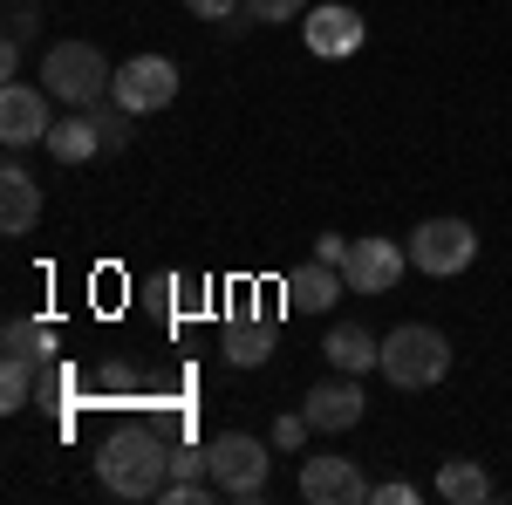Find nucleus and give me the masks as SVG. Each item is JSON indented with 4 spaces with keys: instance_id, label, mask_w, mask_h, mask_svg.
<instances>
[{
    "instance_id": "412c9836",
    "label": "nucleus",
    "mask_w": 512,
    "mask_h": 505,
    "mask_svg": "<svg viewBox=\"0 0 512 505\" xmlns=\"http://www.w3.org/2000/svg\"><path fill=\"white\" fill-rule=\"evenodd\" d=\"M246 14H253L260 28H274V21H301L308 0H246Z\"/></svg>"
},
{
    "instance_id": "f3484780",
    "label": "nucleus",
    "mask_w": 512,
    "mask_h": 505,
    "mask_svg": "<svg viewBox=\"0 0 512 505\" xmlns=\"http://www.w3.org/2000/svg\"><path fill=\"white\" fill-rule=\"evenodd\" d=\"M0 355L55 362V328H48V321H28V314H14V321H7V335H0Z\"/></svg>"
},
{
    "instance_id": "393cba45",
    "label": "nucleus",
    "mask_w": 512,
    "mask_h": 505,
    "mask_svg": "<svg viewBox=\"0 0 512 505\" xmlns=\"http://www.w3.org/2000/svg\"><path fill=\"white\" fill-rule=\"evenodd\" d=\"M198 21H233V14H246V0H185Z\"/></svg>"
},
{
    "instance_id": "5701e85b",
    "label": "nucleus",
    "mask_w": 512,
    "mask_h": 505,
    "mask_svg": "<svg viewBox=\"0 0 512 505\" xmlns=\"http://www.w3.org/2000/svg\"><path fill=\"white\" fill-rule=\"evenodd\" d=\"M35 35V7H7V48H28Z\"/></svg>"
},
{
    "instance_id": "aec40b11",
    "label": "nucleus",
    "mask_w": 512,
    "mask_h": 505,
    "mask_svg": "<svg viewBox=\"0 0 512 505\" xmlns=\"http://www.w3.org/2000/svg\"><path fill=\"white\" fill-rule=\"evenodd\" d=\"M212 499H219L212 478H171V485L158 492V505H212Z\"/></svg>"
},
{
    "instance_id": "bb28decb",
    "label": "nucleus",
    "mask_w": 512,
    "mask_h": 505,
    "mask_svg": "<svg viewBox=\"0 0 512 505\" xmlns=\"http://www.w3.org/2000/svg\"><path fill=\"white\" fill-rule=\"evenodd\" d=\"M96 389H137V369L130 362H103L96 369Z\"/></svg>"
},
{
    "instance_id": "6e6552de",
    "label": "nucleus",
    "mask_w": 512,
    "mask_h": 505,
    "mask_svg": "<svg viewBox=\"0 0 512 505\" xmlns=\"http://www.w3.org/2000/svg\"><path fill=\"white\" fill-rule=\"evenodd\" d=\"M369 478H362V465L355 458H342V451H315V458H301V499L315 505H369Z\"/></svg>"
},
{
    "instance_id": "2eb2a0df",
    "label": "nucleus",
    "mask_w": 512,
    "mask_h": 505,
    "mask_svg": "<svg viewBox=\"0 0 512 505\" xmlns=\"http://www.w3.org/2000/svg\"><path fill=\"white\" fill-rule=\"evenodd\" d=\"M321 355H328L335 369H349V376H369V369L383 362V342H376L369 328H355V321H335L328 342H321Z\"/></svg>"
},
{
    "instance_id": "a211bd4d",
    "label": "nucleus",
    "mask_w": 512,
    "mask_h": 505,
    "mask_svg": "<svg viewBox=\"0 0 512 505\" xmlns=\"http://www.w3.org/2000/svg\"><path fill=\"white\" fill-rule=\"evenodd\" d=\"M267 355H274V328L267 321H233L226 328V362L233 369H260Z\"/></svg>"
},
{
    "instance_id": "f257e3e1",
    "label": "nucleus",
    "mask_w": 512,
    "mask_h": 505,
    "mask_svg": "<svg viewBox=\"0 0 512 505\" xmlns=\"http://www.w3.org/2000/svg\"><path fill=\"white\" fill-rule=\"evenodd\" d=\"M96 485L110 492V499H158L164 485H171V444H164V430L151 424H123L103 437V451H96Z\"/></svg>"
},
{
    "instance_id": "0eeeda50",
    "label": "nucleus",
    "mask_w": 512,
    "mask_h": 505,
    "mask_svg": "<svg viewBox=\"0 0 512 505\" xmlns=\"http://www.w3.org/2000/svg\"><path fill=\"white\" fill-rule=\"evenodd\" d=\"M55 96L35 89V82H7L0 89V144L7 151H28V144H48V130H55V110H48Z\"/></svg>"
},
{
    "instance_id": "1a4fd4ad",
    "label": "nucleus",
    "mask_w": 512,
    "mask_h": 505,
    "mask_svg": "<svg viewBox=\"0 0 512 505\" xmlns=\"http://www.w3.org/2000/svg\"><path fill=\"white\" fill-rule=\"evenodd\" d=\"M410 273V246H396V239H355L349 260H342V280H349V294H390L396 280Z\"/></svg>"
},
{
    "instance_id": "4468645a",
    "label": "nucleus",
    "mask_w": 512,
    "mask_h": 505,
    "mask_svg": "<svg viewBox=\"0 0 512 505\" xmlns=\"http://www.w3.org/2000/svg\"><path fill=\"white\" fill-rule=\"evenodd\" d=\"M96 151H103V123H96V110L55 117V130H48V157H55V164H89Z\"/></svg>"
},
{
    "instance_id": "dca6fc26",
    "label": "nucleus",
    "mask_w": 512,
    "mask_h": 505,
    "mask_svg": "<svg viewBox=\"0 0 512 505\" xmlns=\"http://www.w3.org/2000/svg\"><path fill=\"white\" fill-rule=\"evenodd\" d=\"M437 499L485 505V499H492V471L478 465V458H444V465H437Z\"/></svg>"
},
{
    "instance_id": "20e7f679",
    "label": "nucleus",
    "mask_w": 512,
    "mask_h": 505,
    "mask_svg": "<svg viewBox=\"0 0 512 505\" xmlns=\"http://www.w3.org/2000/svg\"><path fill=\"white\" fill-rule=\"evenodd\" d=\"M205 471H212L219 499H239V505L267 499V444L246 437V430H219L205 444Z\"/></svg>"
},
{
    "instance_id": "39448f33",
    "label": "nucleus",
    "mask_w": 512,
    "mask_h": 505,
    "mask_svg": "<svg viewBox=\"0 0 512 505\" xmlns=\"http://www.w3.org/2000/svg\"><path fill=\"white\" fill-rule=\"evenodd\" d=\"M472 260H478V233L465 219H424L410 233V267L431 273V280H458Z\"/></svg>"
},
{
    "instance_id": "6ab92c4d",
    "label": "nucleus",
    "mask_w": 512,
    "mask_h": 505,
    "mask_svg": "<svg viewBox=\"0 0 512 505\" xmlns=\"http://www.w3.org/2000/svg\"><path fill=\"white\" fill-rule=\"evenodd\" d=\"M35 369L41 362H28V355H0V410L7 417L35 403Z\"/></svg>"
},
{
    "instance_id": "f8f14e48",
    "label": "nucleus",
    "mask_w": 512,
    "mask_h": 505,
    "mask_svg": "<svg viewBox=\"0 0 512 505\" xmlns=\"http://www.w3.org/2000/svg\"><path fill=\"white\" fill-rule=\"evenodd\" d=\"M342 294H349V280H342V267H328V260H308V267H294L280 280L287 314H328Z\"/></svg>"
},
{
    "instance_id": "9d476101",
    "label": "nucleus",
    "mask_w": 512,
    "mask_h": 505,
    "mask_svg": "<svg viewBox=\"0 0 512 505\" xmlns=\"http://www.w3.org/2000/svg\"><path fill=\"white\" fill-rule=\"evenodd\" d=\"M362 35H369V21L355 7H342V0L301 14V41H308V55H321V62H349L355 48H362Z\"/></svg>"
},
{
    "instance_id": "ddd939ff",
    "label": "nucleus",
    "mask_w": 512,
    "mask_h": 505,
    "mask_svg": "<svg viewBox=\"0 0 512 505\" xmlns=\"http://www.w3.org/2000/svg\"><path fill=\"white\" fill-rule=\"evenodd\" d=\"M35 226H41V185L21 164H7L0 171V233L21 239V233H35Z\"/></svg>"
},
{
    "instance_id": "b1692460",
    "label": "nucleus",
    "mask_w": 512,
    "mask_h": 505,
    "mask_svg": "<svg viewBox=\"0 0 512 505\" xmlns=\"http://www.w3.org/2000/svg\"><path fill=\"white\" fill-rule=\"evenodd\" d=\"M369 505H417V485H403V478H383V485L369 492Z\"/></svg>"
},
{
    "instance_id": "7ed1b4c3",
    "label": "nucleus",
    "mask_w": 512,
    "mask_h": 505,
    "mask_svg": "<svg viewBox=\"0 0 512 505\" xmlns=\"http://www.w3.org/2000/svg\"><path fill=\"white\" fill-rule=\"evenodd\" d=\"M396 389H437L451 376V335L431 321H403L383 335V362H376Z\"/></svg>"
},
{
    "instance_id": "f03ea898",
    "label": "nucleus",
    "mask_w": 512,
    "mask_h": 505,
    "mask_svg": "<svg viewBox=\"0 0 512 505\" xmlns=\"http://www.w3.org/2000/svg\"><path fill=\"white\" fill-rule=\"evenodd\" d=\"M110 82H117V69H110V55L96 41H55L41 55V89L55 103H69V110H96L110 96Z\"/></svg>"
},
{
    "instance_id": "cd10ccee",
    "label": "nucleus",
    "mask_w": 512,
    "mask_h": 505,
    "mask_svg": "<svg viewBox=\"0 0 512 505\" xmlns=\"http://www.w3.org/2000/svg\"><path fill=\"white\" fill-rule=\"evenodd\" d=\"M349 246H355V239H342V233H321V239H315V260L342 267V260H349Z\"/></svg>"
},
{
    "instance_id": "4be33fe9",
    "label": "nucleus",
    "mask_w": 512,
    "mask_h": 505,
    "mask_svg": "<svg viewBox=\"0 0 512 505\" xmlns=\"http://www.w3.org/2000/svg\"><path fill=\"white\" fill-rule=\"evenodd\" d=\"M308 410H301V417H280L274 424V437H267V444H274V451H308Z\"/></svg>"
},
{
    "instance_id": "a878e982",
    "label": "nucleus",
    "mask_w": 512,
    "mask_h": 505,
    "mask_svg": "<svg viewBox=\"0 0 512 505\" xmlns=\"http://www.w3.org/2000/svg\"><path fill=\"white\" fill-rule=\"evenodd\" d=\"M171 478H212V471H205V451H192V444L171 451Z\"/></svg>"
},
{
    "instance_id": "9b49d317",
    "label": "nucleus",
    "mask_w": 512,
    "mask_h": 505,
    "mask_svg": "<svg viewBox=\"0 0 512 505\" xmlns=\"http://www.w3.org/2000/svg\"><path fill=\"white\" fill-rule=\"evenodd\" d=\"M301 410H308V424H315V430L342 437V430H355V424H362L369 396H362V383H355L349 369H342L335 383H315V389H308V403H301Z\"/></svg>"
},
{
    "instance_id": "423d86ee",
    "label": "nucleus",
    "mask_w": 512,
    "mask_h": 505,
    "mask_svg": "<svg viewBox=\"0 0 512 505\" xmlns=\"http://www.w3.org/2000/svg\"><path fill=\"white\" fill-rule=\"evenodd\" d=\"M110 96H117L123 110H137V117H151V110H171L178 103V62L171 55H130L110 82Z\"/></svg>"
}]
</instances>
